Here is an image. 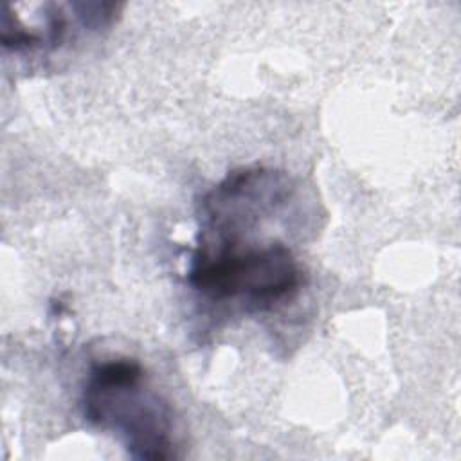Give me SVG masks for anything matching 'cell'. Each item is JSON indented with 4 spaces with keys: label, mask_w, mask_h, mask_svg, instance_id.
Returning <instances> with one entry per match:
<instances>
[{
    "label": "cell",
    "mask_w": 461,
    "mask_h": 461,
    "mask_svg": "<svg viewBox=\"0 0 461 461\" xmlns=\"http://www.w3.org/2000/svg\"><path fill=\"white\" fill-rule=\"evenodd\" d=\"M81 405L86 421L121 434L131 457L167 459L175 456L173 411L160 394L148 387L139 362L113 358L94 366Z\"/></svg>",
    "instance_id": "cell-1"
},
{
    "label": "cell",
    "mask_w": 461,
    "mask_h": 461,
    "mask_svg": "<svg viewBox=\"0 0 461 461\" xmlns=\"http://www.w3.org/2000/svg\"><path fill=\"white\" fill-rule=\"evenodd\" d=\"M187 277L211 301H240L268 310L297 290L301 268L292 249L281 241L245 243L218 236L211 243L200 241Z\"/></svg>",
    "instance_id": "cell-2"
}]
</instances>
